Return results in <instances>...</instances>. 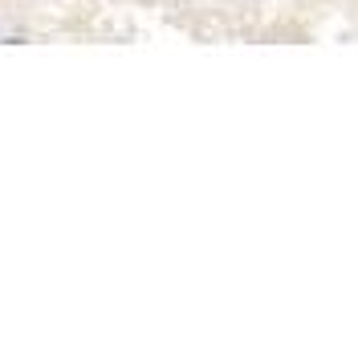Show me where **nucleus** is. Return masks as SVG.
I'll return each instance as SVG.
<instances>
[]
</instances>
